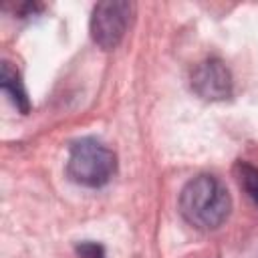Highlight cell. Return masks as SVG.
<instances>
[{
	"label": "cell",
	"instance_id": "cell-6",
	"mask_svg": "<svg viewBox=\"0 0 258 258\" xmlns=\"http://www.w3.org/2000/svg\"><path fill=\"white\" fill-rule=\"evenodd\" d=\"M234 175L238 179V185L244 189V194L258 206V167L240 159L234 165Z\"/></svg>",
	"mask_w": 258,
	"mask_h": 258
},
{
	"label": "cell",
	"instance_id": "cell-2",
	"mask_svg": "<svg viewBox=\"0 0 258 258\" xmlns=\"http://www.w3.org/2000/svg\"><path fill=\"white\" fill-rule=\"evenodd\" d=\"M117 171V155L95 137L77 139L69 149L67 173L85 187H103Z\"/></svg>",
	"mask_w": 258,
	"mask_h": 258
},
{
	"label": "cell",
	"instance_id": "cell-3",
	"mask_svg": "<svg viewBox=\"0 0 258 258\" xmlns=\"http://www.w3.org/2000/svg\"><path fill=\"white\" fill-rule=\"evenodd\" d=\"M133 16V4L125 0L99 2L91 14V38L103 50H113L123 40Z\"/></svg>",
	"mask_w": 258,
	"mask_h": 258
},
{
	"label": "cell",
	"instance_id": "cell-5",
	"mask_svg": "<svg viewBox=\"0 0 258 258\" xmlns=\"http://www.w3.org/2000/svg\"><path fill=\"white\" fill-rule=\"evenodd\" d=\"M0 85H2V91L10 97L12 105L20 111V113H28L30 111V99H28V93L20 81V75L18 71L12 67V62L4 60L2 67H0Z\"/></svg>",
	"mask_w": 258,
	"mask_h": 258
},
{
	"label": "cell",
	"instance_id": "cell-4",
	"mask_svg": "<svg viewBox=\"0 0 258 258\" xmlns=\"http://www.w3.org/2000/svg\"><path fill=\"white\" fill-rule=\"evenodd\" d=\"M191 89L206 101H224L232 95L230 69L220 58H206L191 71Z\"/></svg>",
	"mask_w": 258,
	"mask_h": 258
},
{
	"label": "cell",
	"instance_id": "cell-1",
	"mask_svg": "<svg viewBox=\"0 0 258 258\" xmlns=\"http://www.w3.org/2000/svg\"><path fill=\"white\" fill-rule=\"evenodd\" d=\"M232 210V200L226 185L210 173L196 175L179 194V212L187 224L200 230L220 228Z\"/></svg>",
	"mask_w": 258,
	"mask_h": 258
},
{
	"label": "cell",
	"instance_id": "cell-7",
	"mask_svg": "<svg viewBox=\"0 0 258 258\" xmlns=\"http://www.w3.org/2000/svg\"><path fill=\"white\" fill-rule=\"evenodd\" d=\"M75 252L79 258H107L105 248L97 242H79L75 246Z\"/></svg>",
	"mask_w": 258,
	"mask_h": 258
}]
</instances>
